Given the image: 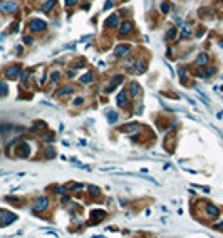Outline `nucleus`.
<instances>
[{
    "label": "nucleus",
    "mask_w": 223,
    "mask_h": 238,
    "mask_svg": "<svg viewBox=\"0 0 223 238\" xmlns=\"http://www.w3.org/2000/svg\"><path fill=\"white\" fill-rule=\"evenodd\" d=\"M15 215L14 213H9V211H0V225L2 227H7V225H10L12 221H15Z\"/></svg>",
    "instance_id": "nucleus-1"
},
{
    "label": "nucleus",
    "mask_w": 223,
    "mask_h": 238,
    "mask_svg": "<svg viewBox=\"0 0 223 238\" xmlns=\"http://www.w3.org/2000/svg\"><path fill=\"white\" fill-rule=\"evenodd\" d=\"M29 27H30V30H34V32H42V30L47 29V24H45L44 20L35 19V20H32V22L29 24Z\"/></svg>",
    "instance_id": "nucleus-2"
},
{
    "label": "nucleus",
    "mask_w": 223,
    "mask_h": 238,
    "mask_svg": "<svg viewBox=\"0 0 223 238\" xmlns=\"http://www.w3.org/2000/svg\"><path fill=\"white\" fill-rule=\"evenodd\" d=\"M49 206V198L47 196H42V198H39L37 201H35V205H34V211H44V210Z\"/></svg>",
    "instance_id": "nucleus-3"
},
{
    "label": "nucleus",
    "mask_w": 223,
    "mask_h": 238,
    "mask_svg": "<svg viewBox=\"0 0 223 238\" xmlns=\"http://www.w3.org/2000/svg\"><path fill=\"white\" fill-rule=\"evenodd\" d=\"M20 74H22V69H20L19 66H12V67H9V69L5 70V76L9 79H17Z\"/></svg>",
    "instance_id": "nucleus-4"
},
{
    "label": "nucleus",
    "mask_w": 223,
    "mask_h": 238,
    "mask_svg": "<svg viewBox=\"0 0 223 238\" xmlns=\"http://www.w3.org/2000/svg\"><path fill=\"white\" fill-rule=\"evenodd\" d=\"M0 10L2 12H15L17 2H0Z\"/></svg>",
    "instance_id": "nucleus-5"
},
{
    "label": "nucleus",
    "mask_w": 223,
    "mask_h": 238,
    "mask_svg": "<svg viewBox=\"0 0 223 238\" xmlns=\"http://www.w3.org/2000/svg\"><path fill=\"white\" fill-rule=\"evenodd\" d=\"M116 102H117V106H119V108H126V106H127V96H126V91H121V92L117 94Z\"/></svg>",
    "instance_id": "nucleus-6"
},
{
    "label": "nucleus",
    "mask_w": 223,
    "mask_h": 238,
    "mask_svg": "<svg viewBox=\"0 0 223 238\" xmlns=\"http://www.w3.org/2000/svg\"><path fill=\"white\" fill-rule=\"evenodd\" d=\"M121 129H123V131H127V133H133V138H136V136H138V129H139V126H138L136 122H129V124H124Z\"/></svg>",
    "instance_id": "nucleus-7"
},
{
    "label": "nucleus",
    "mask_w": 223,
    "mask_h": 238,
    "mask_svg": "<svg viewBox=\"0 0 223 238\" xmlns=\"http://www.w3.org/2000/svg\"><path fill=\"white\" fill-rule=\"evenodd\" d=\"M127 54H129V47L127 45H117L114 49V55H117V57H126Z\"/></svg>",
    "instance_id": "nucleus-8"
},
{
    "label": "nucleus",
    "mask_w": 223,
    "mask_h": 238,
    "mask_svg": "<svg viewBox=\"0 0 223 238\" xmlns=\"http://www.w3.org/2000/svg\"><path fill=\"white\" fill-rule=\"evenodd\" d=\"M206 213H208L211 218H216V216L220 215V210L216 208L215 205H211V203H210V205H206Z\"/></svg>",
    "instance_id": "nucleus-9"
},
{
    "label": "nucleus",
    "mask_w": 223,
    "mask_h": 238,
    "mask_svg": "<svg viewBox=\"0 0 223 238\" xmlns=\"http://www.w3.org/2000/svg\"><path fill=\"white\" fill-rule=\"evenodd\" d=\"M117 24H119V17L114 14V15H111V17L104 22V27H116Z\"/></svg>",
    "instance_id": "nucleus-10"
},
{
    "label": "nucleus",
    "mask_w": 223,
    "mask_h": 238,
    "mask_svg": "<svg viewBox=\"0 0 223 238\" xmlns=\"http://www.w3.org/2000/svg\"><path fill=\"white\" fill-rule=\"evenodd\" d=\"M72 92H74V86H66V87L59 89L57 92H56V96L62 97V96H66V94H72Z\"/></svg>",
    "instance_id": "nucleus-11"
},
{
    "label": "nucleus",
    "mask_w": 223,
    "mask_h": 238,
    "mask_svg": "<svg viewBox=\"0 0 223 238\" xmlns=\"http://www.w3.org/2000/svg\"><path fill=\"white\" fill-rule=\"evenodd\" d=\"M129 91H131V96H133V97H138V96H139V92H141V87H139V84H138V82H131Z\"/></svg>",
    "instance_id": "nucleus-12"
},
{
    "label": "nucleus",
    "mask_w": 223,
    "mask_h": 238,
    "mask_svg": "<svg viewBox=\"0 0 223 238\" xmlns=\"http://www.w3.org/2000/svg\"><path fill=\"white\" fill-rule=\"evenodd\" d=\"M131 29H133V24H131V22H124V24L121 25V29H119V34H121V35H126V34L131 32Z\"/></svg>",
    "instance_id": "nucleus-13"
},
{
    "label": "nucleus",
    "mask_w": 223,
    "mask_h": 238,
    "mask_svg": "<svg viewBox=\"0 0 223 238\" xmlns=\"http://www.w3.org/2000/svg\"><path fill=\"white\" fill-rule=\"evenodd\" d=\"M123 80H124V77H123L121 74H119V76H114V77H113V84H111V86L107 87V91H113V89H114V87L117 86V84H121Z\"/></svg>",
    "instance_id": "nucleus-14"
},
{
    "label": "nucleus",
    "mask_w": 223,
    "mask_h": 238,
    "mask_svg": "<svg viewBox=\"0 0 223 238\" xmlns=\"http://www.w3.org/2000/svg\"><path fill=\"white\" fill-rule=\"evenodd\" d=\"M181 35H183V37H190V35H191V29H190V25H188L186 22L181 25Z\"/></svg>",
    "instance_id": "nucleus-15"
},
{
    "label": "nucleus",
    "mask_w": 223,
    "mask_h": 238,
    "mask_svg": "<svg viewBox=\"0 0 223 238\" xmlns=\"http://www.w3.org/2000/svg\"><path fill=\"white\" fill-rule=\"evenodd\" d=\"M54 5H56V0H47V2L44 3L42 10H44V12H50V10L54 9Z\"/></svg>",
    "instance_id": "nucleus-16"
},
{
    "label": "nucleus",
    "mask_w": 223,
    "mask_h": 238,
    "mask_svg": "<svg viewBox=\"0 0 223 238\" xmlns=\"http://www.w3.org/2000/svg\"><path fill=\"white\" fill-rule=\"evenodd\" d=\"M206 62H208V55L206 54H200L198 59H196V66H205Z\"/></svg>",
    "instance_id": "nucleus-17"
},
{
    "label": "nucleus",
    "mask_w": 223,
    "mask_h": 238,
    "mask_svg": "<svg viewBox=\"0 0 223 238\" xmlns=\"http://www.w3.org/2000/svg\"><path fill=\"white\" fill-rule=\"evenodd\" d=\"M9 94V86H7V82H0V97H3V96H7Z\"/></svg>",
    "instance_id": "nucleus-18"
},
{
    "label": "nucleus",
    "mask_w": 223,
    "mask_h": 238,
    "mask_svg": "<svg viewBox=\"0 0 223 238\" xmlns=\"http://www.w3.org/2000/svg\"><path fill=\"white\" fill-rule=\"evenodd\" d=\"M91 80H92V74H91V72H87V74H84V76L79 79V82H81V84H89Z\"/></svg>",
    "instance_id": "nucleus-19"
},
{
    "label": "nucleus",
    "mask_w": 223,
    "mask_h": 238,
    "mask_svg": "<svg viewBox=\"0 0 223 238\" xmlns=\"http://www.w3.org/2000/svg\"><path fill=\"white\" fill-rule=\"evenodd\" d=\"M107 121H109V124H114L117 121V114L114 112V111H109L107 112Z\"/></svg>",
    "instance_id": "nucleus-20"
},
{
    "label": "nucleus",
    "mask_w": 223,
    "mask_h": 238,
    "mask_svg": "<svg viewBox=\"0 0 223 238\" xmlns=\"http://www.w3.org/2000/svg\"><path fill=\"white\" fill-rule=\"evenodd\" d=\"M45 156H47V158H54V156H56V149L52 148V146H49V148L45 149Z\"/></svg>",
    "instance_id": "nucleus-21"
},
{
    "label": "nucleus",
    "mask_w": 223,
    "mask_h": 238,
    "mask_svg": "<svg viewBox=\"0 0 223 238\" xmlns=\"http://www.w3.org/2000/svg\"><path fill=\"white\" fill-rule=\"evenodd\" d=\"M89 191H91V195H92V196H99V195H101L99 188H97V186H92V185L89 186Z\"/></svg>",
    "instance_id": "nucleus-22"
},
{
    "label": "nucleus",
    "mask_w": 223,
    "mask_h": 238,
    "mask_svg": "<svg viewBox=\"0 0 223 238\" xmlns=\"http://www.w3.org/2000/svg\"><path fill=\"white\" fill-rule=\"evenodd\" d=\"M133 69H134L136 72H143V70H144V64H134Z\"/></svg>",
    "instance_id": "nucleus-23"
},
{
    "label": "nucleus",
    "mask_w": 223,
    "mask_h": 238,
    "mask_svg": "<svg viewBox=\"0 0 223 238\" xmlns=\"http://www.w3.org/2000/svg\"><path fill=\"white\" fill-rule=\"evenodd\" d=\"M175 32H176V29H175V27H171V29L168 30V34H166V37H168V39H173V37H175Z\"/></svg>",
    "instance_id": "nucleus-24"
},
{
    "label": "nucleus",
    "mask_w": 223,
    "mask_h": 238,
    "mask_svg": "<svg viewBox=\"0 0 223 238\" xmlns=\"http://www.w3.org/2000/svg\"><path fill=\"white\" fill-rule=\"evenodd\" d=\"M59 77H60V74H59V72H54V74H52V77H50V82H57Z\"/></svg>",
    "instance_id": "nucleus-25"
},
{
    "label": "nucleus",
    "mask_w": 223,
    "mask_h": 238,
    "mask_svg": "<svg viewBox=\"0 0 223 238\" xmlns=\"http://www.w3.org/2000/svg\"><path fill=\"white\" fill-rule=\"evenodd\" d=\"M44 126H45L44 122H39V124H34V126H32V131H39V129H42Z\"/></svg>",
    "instance_id": "nucleus-26"
},
{
    "label": "nucleus",
    "mask_w": 223,
    "mask_h": 238,
    "mask_svg": "<svg viewBox=\"0 0 223 238\" xmlns=\"http://www.w3.org/2000/svg\"><path fill=\"white\" fill-rule=\"evenodd\" d=\"M54 191H56L57 195H64V193H66V188H64V186H57Z\"/></svg>",
    "instance_id": "nucleus-27"
},
{
    "label": "nucleus",
    "mask_w": 223,
    "mask_h": 238,
    "mask_svg": "<svg viewBox=\"0 0 223 238\" xmlns=\"http://www.w3.org/2000/svg\"><path fill=\"white\" fill-rule=\"evenodd\" d=\"M92 216H94V218H102V216H104V213H102V211H94V213H92Z\"/></svg>",
    "instance_id": "nucleus-28"
},
{
    "label": "nucleus",
    "mask_w": 223,
    "mask_h": 238,
    "mask_svg": "<svg viewBox=\"0 0 223 238\" xmlns=\"http://www.w3.org/2000/svg\"><path fill=\"white\" fill-rule=\"evenodd\" d=\"M44 139H45V141H54V134H52V133H47V134L44 136Z\"/></svg>",
    "instance_id": "nucleus-29"
},
{
    "label": "nucleus",
    "mask_w": 223,
    "mask_h": 238,
    "mask_svg": "<svg viewBox=\"0 0 223 238\" xmlns=\"http://www.w3.org/2000/svg\"><path fill=\"white\" fill-rule=\"evenodd\" d=\"M161 10H163L165 14H168V12H169V5H166V3H163V5H161Z\"/></svg>",
    "instance_id": "nucleus-30"
},
{
    "label": "nucleus",
    "mask_w": 223,
    "mask_h": 238,
    "mask_svg": "<svg viewBox=\"0 0 223 238\" xmlns=\"http://www.w3.org/2000/svg\"><path fill=\"white\" fill-rule=\"evenodd\" d=\"M24 40H25V44H32V42H34L32 37H29V35H24Z\"/></svg>",
    "instance_id": "nucleus-31"
},
{
    "label": "nucleus",
    "mask_w": 223,
    "mask_h": 238,
    "mask_svg": "<svg viewBox=\"0 0 223 238\" xmlns=\"http://www.w3.org/2000/svg\"><path fill=\"white\" fill-rule=\"evenodd\" d=\"M113 3H114V0H107V3H106V7H104V9H109V7H113Z\"/></svg>",
    "instance_id": "nucleus-32"
},
{
    "label": "nucleus",
    "mask_w": 223,
    "mask_h": 238,
    "mask_svg": "<svg viewBox=\"0 0 223 238\" xmlns=\"http://www.w3.org/2000/svg\"><path fill=\"white\" fill-rule=\"evenodd\" d=\"M84 102V99L82 97H77V99H74V104H82Z\"/></svg>",
    "instance_id": "nucleus-33"
},
{
    "label": "nucleus",
    "mask_w": 223,
    "mask_h": 238,
    "mask_svg": "<svg viewBox=\"0 0 223 238\" xmlns=\"http://www.w3.org/2000/svg\"><path fill=\"white\" fill-rule=\"evenodd\" d=\"M180 77H181V79H183V77H186V70H184V69L180 70Z\"/></svg>",
    "instance_id": "nucleus-34"
},
{
    "label": "nucleus",
    "mask_w": 223,
    "mask_h": 238,
    "mask_svg": "<svg viewBox=\"0 0 223 238\" xmlns=\"http://www.w3.org/2000/svg\"><path fill=\"white\" fill-rule=\"evenodd\" d=\"M76 2H77V0H66V3H67L69 7H70V5H74Z\"/></svg>",
    "instance_id": "nucleus-35"
},
{
    "label": "nucleus",
    "mask_w": 223,
    "mask_h": 238,
    "mask_svg": "<svg viewBox=\"0 0 223 238\" xmlns=\"http://www.w3.org/2000/svg\"><path fill=\"white\" fill-rule=\"evenodd\" d=\"M69 201V196H62V199H60V203H67Z\"/></svg>",
    "instance_id": "nucleus-36"
},
{
    "label": "nucleus",
    "mask_w": 223,
    "mask_h": 238,
    "mask_svg": "<svg viewBox=\"0 0 223 238\" xmlns=\"http://www.w3.org/2000/svg\"><path fill=\"white\" fill-rule=\"evenodd\" d=\"M74 74H76V70H69V72H67L69 77H74Z\"/></svg>",
    "instance_id": "nucleus-37"
},
{
    "label": "nucleus",
    "mask_w": 223,
    "mask_h": 238,
    "mask_svg": "<svg viewBox=\"0 0 223 238\" xmlns=\"http://www.w3.org/2000/svg\"><path fill=\"white\" fill-rule=\"evenodd\" d=\"M220 44H222V47H223V40H222V42H220Z\"/></svg>",
    "instance_id": "nucleus-38"
},
{
    "label": "nucleus",
    "mask_w": 223,
    "mask_h": 238,
    "mask_svg": "<svg viewBox=\"0 0 223 238\" xmlns=\"http://www.w3.org/2000/svg\"><path fill=\"white\" fill-rule=\"evenodd\" d=\"M220 89H222V92H223V86H222V87H220Z\"/></svg>",
    "instance_id": "nucleus-39"
}]
</instances>
